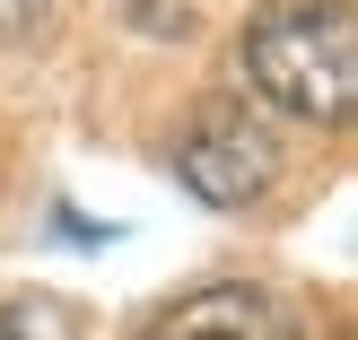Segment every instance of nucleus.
Here are the masks:
<instances>
[{
	"label": "nucleus",
	"mask_w": 358,
	"mask_h": 340,
	"mask_svg": "<svg viewBox=\"0 0 358 340\" xmlns=\"http://www.w3.org/2000/svg\"><path fill=\"white\" fill-rule=\"evenodd\" d=\"M140 340H297V314L245 279H210V288L175 297Z\"/></svg>",
	"instance_id": "3"
},
{
	"label": "nucleus",
	"mask_w": 358,
	"mask_h": 340,
	"mask_svg": "<svg viewBox=\"0 0 358 340\" xmlns=\"http://www.w3.org/2000/svg\"><path fill=\"white\" fill-rule=\"evenodd\" d=\"M236 70L271 114L324 122L341 131L358 105V27L350 0H271L262 17H245L236 35Z\"/></svg>",
	"instance_id": "1"
},
{
	"label": "nucleus",
	"mask_w": 358,
	"mask_h": 340,
	"mask_svg": "<svg viewBox=\"0 0 358 340\" xmlns=\"http://www.w3.org/2000/svg\"><path fill=\"white\" fill-rule=\"evenodd\" d=\"M52 17V0H0V44H17V35H35Z\"/></svg>",
	"instance_id": "6"
},
{
	"label": "nucleus",
	"mask_w": 358,
	"mask_h": 340,
	"mask_svg": "<svg viewBox=\"0 0 358 340\" xmlns=\"http://www.w3.org/2000/svg\"><path fill=\"white\" fill-rule=\"evenodd\" d=\"M0 340H70V314L62 306H0Z\"/></svg>",
	"instance_id": "4"
},
{
	"label": "nucleus",
	"mask_w": 358,
	"mask_h": 340,
	"mask_svg": "<svg viewBox=\"0 0 358 340\" xmlns=\"http://www.w3.org/2000/svg\"><path fill=\"white\" fill-rule=\"evenodd\" d=\"M175 175H184L192 201L210 209H245L280 184V140L262 131V114H245L236 96H210L192 105L184 140H175Z\"/></svg>",
	"instance_id": "2"
},
{
	"label": "nucleus",
	"mask_w": 358,
	"mask_h": 340,
	"mask_svg": "<svg viewBox=\"0 0 358 340\" xmlns=\"http://www.w3.org/2000/svg\"><path fill=\"white\" fill-rule=\"evenodd\" d=\"M122 17H131L140 35H157V44L192 35V0H122Z\"/></svg>",
	"instance_id": "5"
}]
</instances>
